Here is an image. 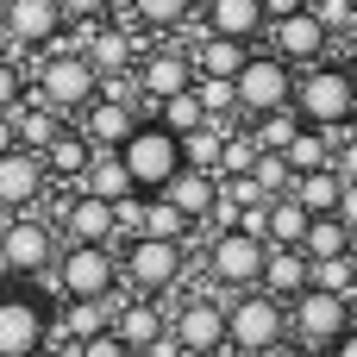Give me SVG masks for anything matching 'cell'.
<instances>
[{
    "label": "cell",
    "instance_id": "obj_7",
    "mask_svg": "<svg viewBox=\"0 0 357 357\" xmlns=\"http://www.w3.org/2000/svg\"><path fill=\"white\" fill-rule=\"evenodd\" d=\"M63 301H113L119 295V251L113 245H69L50 264Z\"/></svg>",
    "mask_w": 357,
    "mask_h": 357
},
{
    "label": "cell",
    "instance_id": "obj_16",
    "mask_svg": "<svg viewBox=\"0 0 357 357\" xmlns=\"http://www.w3.org/2000/svg\"><path fill=\"white\" fill-rule=\"evenodd\" d=\"M44 188H50V169H44L38 151H6L0 157V207L6 213H31L44 201Z\"/></svg>",
    "mask_w": 357,
    "mask_h": 357
},
{
    "label": "cell",
    "instance_id": "obj_23",
    "mask_svg": "<svg viewBox=\"0 0 357 357\" xmlns=\"http://www.w3.org/2000/svg\"><path fill=\"white\" fill-rule=\"evenodd\" d=\"M182 50L195 56V75H226L232 82L257 44H238V38H220V31H195V44H182Z\"/></svg>",
    "mask_w": 357,
    "mask_h": 357
},
{
    "label": "cell",
    "instance_id": "obj_28",
    "mask_svg": "<svg viewBox=\"0 0 357 357\" xmlns=\"http://www.w3.org/2000/svg\"><path fill=\"white\" fill-rule=\"evenodd\" d=\"M339 132H345V126H339ZM339 132H326V126H301L295 144L282 151L289 169H295V176H307V169H333V144H339Z\"/></svg>",
    "mask_w": 357,
    "mask_h": 357
},
{
    "label": "cell",
    "instance_id": "obj_27",
    "mask_svg": "<svg viewBox=\"0 0 357 357\" xmlns=\"http://www.w3.org/2000/svg\"><path fill=\"white\" fill-rule=\"evenodd\" d=\"M82 195H94V201H126V195H138L132 188V176H126V163H119V151H94V163L82 169V182H75Z\"/></svg>",
    "mask_w": 357,
    "mask_h": 357
},
{
    "label": "cell",
    "instance_id": "obj_30",
    "mask_svg": "<svg viewBox=\"0 0 357 357\" xmlns=\"http://www.w3.org/2000/svg\"><path fill=\"white\" fill-rule=\"evenodd\" d=\"M351 245H357V232L339 220V213H314V220H307V238H301L307 257H345Z\"/></svg>",
    "mask_w": 357,
    "mask_h": 357
},
{
    "label": "cell",
    "instance_id": "obj_14",
    "mask_svg": "<svg viewBox=\"0 0 357 357\" xmlns=\"http://www.w3.org/2000/svg\"><path fill=\"white\" fill-rule=\"evenodd\" d=\"M63 31H69V25H63L56 0H6V6H0V38L19 44V50H31V56L50 50Z\"/></svg>",
    "mask_w": 357,
    "mask_h": 357
},
{
    "label": "cell",
    "instance_id": "obj_38",
    "mask_svg": "<svg viewBox=\"0 0 357 357\" xmlns=\"http://www.w3.org/2000/svg\"><path fill=\"white\" fill-rule=\"evenodd\" d=\"M195 94H201L207 119H220V126H232V119H238V88H232L226 75H195Z\"/></svg>",
    "mask_w": 357,
    "mask_h": 357
},
{
    "label": "cell",
    "instance_id": "obj_17",
    "mask_svg": "<svg viewBox=\"0 0 357 357\" xmlns=\"http://www.w3.org/2000/svg\"><path fill=\"white\" fill-rule=\"evenodd\" d=\"M144 119V107H132V100H107V94H94L88 107H82V119H75V132L94 144V151H119L126 138H132V126Z\"/></svg>",
    "mask_w": 357,
    "mask_h": 357
},
{
    "label": "cell",
    "instance_id": "obj_29",
    "mask_svg": "<svg viewBox=\"0 0 357 357\" xmlns=\"http://www.w3.org/2000/svg\"><path fill=\"white\" fill-rule=\"evenodd\" d=\"M307 213H339V195H345V176L339 169H307V176H295V188H289Z\"/></svg>",
    "mask_w": 357,
    "mask_h": 357
},
{
    "label": "cell",
    "instance_id": "obj_39",
    "mask_svg": "<svg viewBox=\"0 0 357 357\" xmlns=\"http://www.w3.org/2000/svg\"><path fill=\"white\" fill-rule=\"evenodd\" d=\"M251 182H257V195H264V201H276V195H289V188H295V169H289V157H282V151H264V157L251 163Z\"/></svg>",
    "mask_w": 357,
    "mask_h": 357
},
{
    "label": "cell",
    "instance_id": "obj_55",
    "mask_svg": "<svg viewBox=\"0 0 357 357\" xmlns=\"http://www.w3.org/2000/svg\"><path fill=\"white\" fill-rule=\"evenodd\" d=\"M307 6H320V0H307Z\"/></svg>",
    "mask_w": 357,
    "mask_h": 357
},
{
    "label": "cell",
    "instance_id": "obj_46",
    "mask_svg": "<svg viewBox=\"0 0 357 357\" xmlns=\"http://www.w3.org/2000/svg\"><path fill=\"white\" fill-rule=\"evenodd\" d=\"M339 220L357 232V182H345V195H339Z\"/></svg>",
    "mask_w": 357,
    "mask_h": 357
},
{
    "label": "cell",
    "instance_id": "obj_5",
    "mask_svg": "<svg viewBox=\"0 0 357 357\" xmlns=\"http://www.w3.org/2000/svg\"><path fill=\"white\" fill-rule=\"evenodd\" d=\"M182 276H188V251L176 245V238H126L119 245V282L132 289V295H169V289H182Z\"/></svg>",
    "mask_w": 357,
    "mask_h": 357
},
{
    "label": "cell",
    "instance_id": "obj_12",
    "mask_svg": "<svg viewBox=\"0 0 357 357\" xmlns=\"http://www.w3.org/2000/svg\"><path fill=\"white\" fill-rule=\"evenodd\" d=\"M50 345V307L31 289H6L0 282V357H25Z\"/></svg>",
    "mask_w": 357,
    "mask_h": 357
},
{
    "label": "cell",
    "instance_id": "obj_33",
    "mask_svg": "<svg viewBox=\"0 0 357 357\" xmlns=\"http://www.w3.org/2000/svg\"><path fill=\"white\" fill-rule=\"evenodd\" d=\"M251 126V138H257V151H289L295 144V132L307 126L295 107H276V113H264V119H245Z\"/></svg>",
    "mask_w": 357,
    "mask_h": 357
},
{
    "label": "cell",
    "instance_id": "obj_11",
    "mask_svg": "<svg viewBox=\"0 0 357 357\" xmlns=\"http://www.w3.org/2000/svg\"><path fill=\"white\" fill-rule=\"evenodd\" d=\"M56 264V232L31 213H13L0 226V276H44Z\"/></svg>",
    "mask_w": 357,
    "mask_h": 357
},
{
    "label": "cell",
    "instance_id": "obj_18",
    "mask_svg": "<svg viewBox=\"0 0 357 357\" xmlns=\"http://www.w3.org/2000/svg\"><path fill=\"white\" fill-rule=\"evenodd\" d=\"M163 333H169V307H157L151 295L113 301V339H119L126 351H144V345H157Z\"/></svg>",
    "mask_w": 357,
    "mask_h": 357
},
{
    "label": "cell",
    "instance_id": "obj_31",
    "mask_svg": "<svg viewBox=\"0 0 357 357\" xmlns=\"http://www.w3.org/2000/svg\"><path fill=\"white\" fill-rule=\"evenodd\" d=\"M226 132H232V126H220V119L195 126V132L182 138V163H188V169H207V176H220V151H226Z\"/></svg>",
    "mask_w": 357,
    "mask_h": 357
},
{
    "label": "cell",
    "instance_id": "obj_42",
    "mask_svg": "<svg viewBox=\"0 0 357 357\" xmlns=\"http://www.w3.org/2000/svg\"><path fill=\"white\" fill-rule=\"evenodd\" d=\"M56 13H63V25H100L113 13V0H56Z\"/></svg>",
    "mask_w": 357,
    "mask_h": 357
},
{
    "label": "cell",
    "instance_id": "obj_6",
    "mask_svg": "<svg viewBox=\"0 0 357 357\" xmlns=\"http://www.w3.org/2000/svg\"><path fill=\"white\" fill-rule=\"evenodd\" d=\"M357 326V307L345 295H326V289H301L295 301H289V339L301 345V351L326 357L345 333Z\"/></svg>",
    "mask_w": 357,
    "mask_h": 357
},
{
    "label": "cell",
    "instance_id": "obj_41",
    "mask_svg": "<svg viewBox=\"0 0 357 357\" xmlns=\"http://www.w3.org/2000/svg\"><path fill=\"white\" fill-rule=\"evenodd\" d=\"M25 94H31V75H25V63H13V56L0 50V113H13Z\"/></svg>",
    "mask_w": 357,
    "mask_h": 357
},
{
    "label": "cell",
    "instance_id": "obj_3",
    "mask_svg": "<svg viewBox=\"0 0 357 357\" xmlns=\"http://www.w3.org/2000/svg\"><path fill=\"white\" fill-rule=\"evenodd\" d=\"M25 75H31V100H44L56 113H82L100 94V75L82 50H38V63Z\"/></svg>",
    "mask_w": 357,
    "mask_h": 357
},
{
    "label": "cell",
    "instance_id": "obj_15",
    "mask_svg": "<svg viewBox=\"0 0 357 357\" xmlns=\"http://www.w3.org/2000/svg\"><path fill=\"white\" fill-rule=\"evenodd\" d=\"M132 75H138V100L157 107V100L182 94V88H195V56H188L182 44H163V50H144Z\"/></svg>",
    "mask_w": 357,
    "mask_h": 357
},
{
    "label": "cell",
    "instance_id": "obj_35",
    "mask_svg": "<svg viewBox=\"0 0 357 357\" xmlns=\"http://www.w3.org/2000/svg\"><path fill=\"white\" fill-rule=\"evenodd\" d=\"M151 119H163L176 138H188L195 126H207V107H201V94L195 88H182V94H169V100H157V113Z\"/></svg>",
    "mask_w": 357,
    "mask_h": 357
},
{
    "label": "cell",
    "instance_id": "obj_13",
    "mask_svg": "<svg viewBox=\"0 0 357 357\" xmlns=\"http://www.w3.org/2000/svg\"><path fill=\"white\" fill-rule=\"evenodd\" d=\"M270 50L289 63V69H307V63H326V50H333V31L320 25V13L314 6H301V13H289V19H270Z\"/></svg>",
    "mask_w": 357,
    "mask_h": 357
},
{
    "label": "cell",
    "instance_id": "obj_49",
    "mask_svg": "<svg viewBox=\"0 0 357 357\" xmlns=\"http://www.w3.org/2000/svg\"><path fill=\"white\" fill-rule=\"evenodd\" d=\"M326 357H357V326H351V333H345V339H339V345H333Z\"/></svg>",
    "mask_w": 357,
    "mask_h": 357
},
{
    "label": "cell",
    "instance_id": "obj_34",
    "mask_svg": "<svg viewBox=\"0 0 357 357\" xmlns=\"http://www.w3.org/2000/svg\"><path fill=\"white\" fill-rule=\"evenodd\" d=\"M307 220H314V213H307L295 195H276V201H270V238H264V245H301V238H307Z\"/></svg>",
    "mask_w": 357,
    "mask_h": 357
},
{
    "label": "cell",
    "instance_id": "obj_48",
    "mask_svg": "<svg viewBox=\"0 0 357 357\" xmlns=\"http://www.w3.org/2000/svg\"><path fill=\"white\" fill-rule=\"evenodd\" d=\"M19 151V132H13V113H0V157Z\"/></svg>",
    "mask_w": 357,
    "mask_h": 357
},
{
    "label": "cell",
    "instance_id": "obj_9",
    "mask_svg": "<svg viewBox=\"0 0 357 357\" xmlns=\"http://www.w3.org/2000/svg\"><path fill=\"white\" fill-rule=\"evenodd\" d=\"M264 257H270V245L264 238H251V232H213L207 238V282L213 289H257V276H264Z\"/></svg>",
    "mask_w": 357,
    "mask_h": 357
},
{
    "label": "cell",
    "instance_id": "obj_4",
    "mask_svg": "<svg viewBox=\"0 0 357 357\" xmlns=\"http://www.w3.org/2000/svg\"><path fill=\"white\" fill-rule=\"evenodd\" d=\"M119 163H126V176H132V188L138 195H163L169 188V176L182 169V138L163 126V119H138L132 126V138L119 144Z\"/></svg>",
    "mask_w": 357,
    "mask_h": 357
},
{
    "label": "cell",
    "instance_id": "obj_10",
    "mask_svg": "<svg viewBox=\"0 0 357 357\" xmlns=\"http://www.w3.org/2000/svg\"><path fill=\"white\" fill-rule=\"evenodd\" d=\"M169 339L182 345V357L226 351V301L220 295H182L169 307Z\"/></svg>",
    "mask_w": 357,
    "mask_h": 357
},
{
    "label": "cell",
    "instance_id": "obj_19",
    "mask_svg": "<svg viewBox=\"0 0 357 357\" xmlns=\"http://www.w3.org/2000/svg\"><path fill=\"white\" fill-rule=\"evenodd\" d=\"M163 201H169V207L201 232V226L213 220V207H220V176H207V169H188V163H182V169L169 176V188H163Z\"/></svg>",
    "mask_w": 357,
    "mask_h": 357
},
{
    "label": "cell",
    "instance_id": "obj_58",
    "mask_svg": "<svg viewBox=\"0 0 357 357\" xmlns=\"http://www.w3.org/2000/svg\"><path fill=\"white\" fill-rule=\"evenodd\" d=\"M351 6H357V0H351Z\"/></svg>",
    "mask_w": 357,
    "mask_h": 357
},
{
    "label": "cell",
    "instance_id": "obj_52",
    "mask_svg": "<svg viewBox=\"0 0 357 357\" xmlns=\"http://www.w3.org/2000/svg\"><path fill=\"white\" fill-rule=\"evenodd\" d=\"M345 132H351V138H357V113H351V119H345Z\"/></svg>",
    "mask_w": 357,
    "mask_h": 357
},
{
    "label": "cell",
    "instance_id": "obj_21",
    "mask_svg": "<svg viewBox=\"0 0 357 357\" xmlns=\"http://www.w3.org/2000/svg\"><path fill=\"white\" fill-rule=\"evenodd\" d=\"M56 226H63L69 245H113V238H119V232H113V201H94V195H82V188H75V201L56 213Z\"/></svg>",
    "mask_w": 357,
    "mask_h": 357
},
{
    "label": "cell",
    "instance_id": "obj_22",
    "mask_svg": "<svg viewBox=\"0 0 357 357\" xmlns=\"http://www.w3.org/2000/svg\"><path fill=\"white\" fill-rule=\"evenodd\" d=\"M307 276H314V264H307V251L301 245H270V257H264V276H257V289L264 295H276L282 307L307 289Z\"/></svg>",
    "mask_w": 357,
    "mask_h": 357
},
{
    "label": "cell",
    "instance_id": "obj_51",
    "mask_svg": "<svg viewBox=\"0 0 357 357\" xmlns=\"http://www.w3.org/2000/svg\"><path fill=\"white\" fill-rule=\"evenodd\" d=\"M25 357H56V351H50V345H38V351H25Z\"/></svg>",
    "mask_w": 357,
    "mask_h": 357
},
{
    "label": "cell",
    "instance_id": "obj_44",
    "mask_svg": "<svg viewBox=\"0 0 357 357\" xmlns=\"http://www.w3.org/2000/svg\"><path fill=\"white\" fill-rule=\"evenodd\" d=\"M333 169H339L345 182H357V138H351V132H339V144H333Z\"/></svg>",
    "mask_w": 357,
    "mask_h": 357
},
{
    "label": "cell",
    "instance_id": "obj_54",
    "mask_svg": "<svg viewBox=\"0 0 357 357\" xmlns=\"http://www.w3.org/2000/svg\"><path fill=\"white\" fill-rule=\"evenodd\" d=\"M213 357H232V351H213Z\"/></svg>",
    "mask_w": 357,
    "mask_h": 357
},
{
    "label": "cell",
    "instance_id": "obj_50",
    "mask_svg": "<svg viewBox=\"0 0 357 357\" xmlns=\"http://www.w3.org/2000/svg\"><path fill=\"white\" fill-rule=\"evenodd\" d=\"M345 50H351V69H357V25L345 31Z\"/></svg>",
    "mask_w": 357,
    "mask_h": 357
},
{
    "label": "cell",
    "instance_id": "obj_57",
    "mask_svg": "<svg viewBox=\"0 0 357 357\" xmlns=\"http://www.w3.org/2000/svg\"><path fill=\"white\" fill-rule=\"evenodd\" d=\"M0 44H6V38H0Z\"/></svg>",
    "mask_w": 357,
    "mask_h": 357
},
{
    "label": "cell",
    "instance_id": "obj_47",
    "mask_svg": "<svg viewBox=\"0 0 357 357\" xmlns=\"http://www.w3.org/2000/svg\"><path fill=\"white\" fill-rule=\"evenodd\" d=\"M307 0H264V19H289V13H301Z\"/></svg>",
    "mask_w": 357,
    "mask_h": 357
},
{
    "label": "cell",
    "instance_id": "obj_43",
    "mask_svg": "<svg viewBox=\"0 0 357 357\" xmlns=\"http://www.w3.org/2000/svg\"><path fill=\"white\" fill-rule=\"evenodd\" d=\"M314 13H320V25H326L333 38H345V31L357 25V6H351V0H320Z\"/></svg>",
    "mask_w": 357,
    "mask_h": 357
},
{
    "label": "cell",
    "instance_id": "obj_25",
    "mask_svg": "<svg viewBox=\"0 0 357 357\" xmlns=\"http://www.w3.org/2000/svg\"><path fill=\"white\" fill-rule=\"evenodd\" d=\"M13 132H19V151H38V157H44V151H50V138L63 132V113L25 94V100L13 107Z\"/></svg>",
    "mask_w": 357,
    "mask_h": 357
},
{
    "label": "cell",
    "instance_id": "obj_56",
    "mask_svg": "<svg viewBox=\"0 0 357 357\" xmlns=\"http://www.w3.org/2000/svg\"><path fill=\"white\" fill-rule=\"evenodd\" d=\"M0 6H6V0H0Z\"/></svg>",
    "mask_w": 357,
    "mask_h": 357
},
{
    "label": "cell",
    "instance_id": "obj_36",
    "mask_svg": "<svg viewBox=\"0 0 357 357\" xmlns=\"http://www.w3.org/2000/svg\"><path fill=\"white\" fill-rule=\"evenodd\" d=\"M188 220L163 201V195H144V226H138V238H176V245H188Z\"/></svg>",
    "mask_w": 357,
    "mask_h": 357
},
{
    "label": "cell",
    "instance_id": "obj_37",
    "mask_svg": "<svg viewBox=\"0 0 357 357\" xmlns=\"http://www.w3.org/2000/svg\"><path fill=\"white\" fill-rule=\"evenodd\" d=\"M307 264H314V276H307V289H326V295H345V301H357L351 251H345V257H307Z\"/></svg>",
    "mask_w": 357,
    "mask_h": 357
},
{
    "label": "cell",
    "instance_id": "obj_20",
    "mask_svg": "<svg viewBox=\"0 0 357 357\" xmlns=\"http://www.w3.org/2000/svg\"><path fill=\"white\" fill-rule=\"evenodd\" d=\"M201 31L257 44V38L270 31V19H264V0H201Z\"/></svg>",
    "mask_w": 357,
    "mask_h": 357
},
{
    "label": "cell",
    "instance_id": "obj_40",
    "mask_svg": "<svg viewBox=\"0 0 357 357\" xmlns=\"http://www.w3.org/2000/svg\"><path fill=\"white\" fill-rule=\"evenodd\" d=\"M257 157H264V151H257L251 126H232V132H226V151H220V176H251Z\"/></svg>",
    "mask_w": 357,
    "mask_h": 357
},
{
    "label": "cell",
    "instance_id": "obj_24",
    "mask_svg": "<svg viewBox=\"0 0 357 357\" xmlns=\"http://www.w3.org/2000/svg\"><path fill=\"white\" fill-rule=\"evenodd\" d=\"M107 326H113V301H63V314H50V333L69 339V351L100 339Z\"/></svg>",
    "mask_w": 357,
    "mask_h": 357
},
{
    "label": "cell",
    "instance_id": "obj_8",
    "mask_svg": "<svg viewBox=\"0 0 357 357\" xmlns=\"http://www.w3.org/2000/svg\"><path fill=\"white\" fill-rule=\"evenodd\" d=\"M232 88H238V119H264L276 107H295V69L276 50H251L245 69L232 75Z\"/></svg>",
    "mask_w": 357,
    "mask_h": 357
},
{
    "label": "cell",
    "instance_id": "obj_26",
    "mask_svg": "<svg viewBox=\"0 0 357 357\" xmlns=\"http://www.w3.org/2000/svg\"><path fill=\"white\" fill-rule=\"evenodd\" d=\"M94 163V144L75 132V126H63L56 138H50V151H44V169H50V182H82V169Z\"/></svg>",
    "mask_w": 357,
    "mask_h": 357
},
{
    "label": "cell",
    "instance_id": "obj_1",
    "mask_svg": "<svg viewBox=\"0 0 357 357\" xmlns=\"http://www.w3.org/2000/svg\"><path fill=\"white\" fill-rule=\"evenodd\" d=\"M295 113H301L307 126L339 132V126L357 113V69L351 63H333V56L295 69Z\"/></svg>",
    "mask_w": 357,
    "mask_h": 357
},
{
    "label": "cell",
    "instance_id": "obj_53",
    "mask_svg": "<svg viewBox=\"0 0 357 357\" xmlns=\"http://www.w3.org/2000/svg\"><path fill=\"white\" fill-rule=\"evenodd\" d=\"M351 276H357V245H351Z\"/></svg>",
    "mask_w": 357,
    "mask_h": 357
},
{
    "label": "cell",
    "instance_id": "obj_45",
    "mask_svg": "<svg viewBox=\"0 0 357 357\" xmlns=\"http://www.w3.org/2000/svg\"><path fill=\"white\" fill-rule=\"evenodd\" d=\"M69 357H132V351H126V345L113 339V326H107L100 339H88V345H75V351H69Z\"/></svg>",
    "mask_w": 357,
    "mask_h": 357
},
{
    "label": "cell",
    "instance_id": "obj_32",
    "mask_svg": "<svg viewBox=\"0 0 357 357\" xmlns=\"http://www.w3.org/2000/svg\"><path fill=\"white\" fill-rule=\"evenodd\" d=\"M126 6H132V25L144 31H182L201 0H126Z\"/></svg>",
    "mask_w": 357,
    "mask_h": 357
},
{
    "label": "cell",
    "instance_id": "obj_2",
    "mask_svg": "<svg viewBox=\"0 0 357 357\" xmlns=\"http://www.w3.org/2000/svg\"><path fill=\"white\" fill-rule=\"evenodd\" d=\"M282 339H289V307H282L276 295H264V289H238V295L226 301V351L264 357V351H276Z\"/></svg>",
    "mask_w": 357,
    "mask_h": 357
}]
</instances>
